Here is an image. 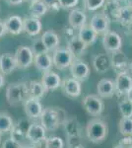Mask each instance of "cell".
<instances>
[{
	"instance_id": "obj_48",
	"label": "cell",
	"mask_w": 132,
	"mask_h": 148,
	"mask_svg": "<svg viewBox=\"0 0 132 148\" xmlns=\"http://www.w3.org/2000/svg\"><path fill=\"white\" fill-rule=\"evenodd\" d=\"M114 148H131V147H127V146H123V145L118 144V145H116V146H114Z\"/></svg>"
},
{
	"instance_id": "obj_5",
	"label": "cell",
	"mask_w": 132,
	"mask_h": 148,
	"mask_svg": "<svg viewBox=\"0 0 132 148\" xmlns=\"http://www.w3.org/2000/svg\"><path fill=\"white\" fill-rule=\"evenodd\" d=\"M75 56L71 53L68 49H57L52 54L53 65L59 70H64L67 67H70L73 61L75 60Z\"/></svg>"
},
{
	"instance_id": "obj_51",
	"label": "cell",
	"mask_w": 132,
	"mask_h": 148,
	"mask_svg": "<svg viewBox=\"0 0 132 148\" xmlns=\"http://www.w3.org/2000/svg\"><path fill=\"white\" fill-rule=\"evenodd\" d=\"M26 1H29L30 3H32V2H34V1H37V0H26Z\"/></svg>"
},
{
	"instance_id": "obj_35",
	"label": "cell",
	"mask_w": 132,
	"mask_h": 148,
	"mask_svg": "<svg viewBox=\"0 0 132 148\" xmlns=\"http://www.w3.org/2000/svg\"><path fill=\"white\" fill-rule=\"evenodd\" d=\"M105 2V0H84V5L89 11H97L104 7Z\"/></svg>"
},
{
	"instance_id": "obj_22",
	"label": "cell",
	"mask_w": 132,
	"mask_h": 148,
	"mask_svg": "<svg viewBox=\"0 0 132 148\" xmlns=\"http://www.w3.org/2000/svg\"><path fill=\"white\" fill-rule=\"evenodd\" d=\"M4 22L7 28V32L9 34L17 36L24 32V19L20 16L12 15L7 18Z\"/></svg>"
},
{
	"instance_id": "obj_17",
	"label": "cell",
	"mask_w": 132,
	"mask_h": 148,
	"mask_svg": "<svg viewBox=\"0 0 132 148\" xmlns=\"http://www.w3.org/2000/svg\"><path fill=\"white\" fill-rule=\"evenodd\" d=\"M42 83L44 84L47 91H54L59 87H61L62 81L58 74L50 70L42 74Z\"/></svg>"
},
{
	"instance_id": "obj_33",
	"label": "cell",
	"mask_w": 132,
	"mask_h": 148,
	"mask_svg": "<svg viewBox=\"0 0 132 148\" xmlns=\"http://www.w3.org/2000/svg\"><path fill=\"white\" fill-rule=\"evenodd\" d=\"M119 132L123 136H131L132 135V118H124L122 116L119 121Z\"/></svg>"
},
{
	"instance_id": "obj_23",
	"label": "cell",
	"mask_w": 132,
	"mask_h": 148,
	"mask_svg": "<svg viewBox=\"0 0 132 148\" xmlns=\"http://www.w3.org/2000/svg\"><path fill=\"white\" fill-rule=\"evenodd\" d=\"M87 47L88 45H86L78 36H74L70 40H67V49L75 56V58L82 56Z\"/></svg>"
},
{
	"instance_id": "obj_10",
	"label": "cell",
	"mask_w": 132,
	"mask_h": 148,
	"mask_svg": "<svg viewBox=\"0 0 132 148\" xmlns=\"http://www.w3.org/2000/svg\"><path fill=\"white\" fill-rule=\"evenodd\" d=\"M103 46L105 49L110 52L120 51L122 47V40L120 36L114 31H109L103 38Z\"/></svg>"
},
{
	"instance_id": "obj_11",
	"label": "cell",
	"mask_w": 132,
	"mask_h": 148,
	"mask_svg": "<svg viewBox=\"0 0 132 148\" xmlns=\"http://www.w3.org/2000/svg\"><path fill=\"white\" fill-rule=\"evenodd\" d=\"M47 139V130L40 123H33L30 125L27 132V140H29L33 145L44 141Z\"/></svg>"
},
{
	"instance_id": "obj_36",
	"label": "cell",
	"mask_w": 132,
	"mask_h": 148,
	"mask_svg": "<svg viewBox=\"0 0 132 148\" xmlns=\"http://www.w3.org/2000/svg\"><path fill=\"white\" fill-rule=\"evenodd\" d=\"M45 146L47 148H63L64 141L59 136H49L45 139Z\"/></svg>"
},
{
	"instance_id": "obj_27",
	"label": "cell",
	"mask_w": 132,
	"mask_h": 148,
	"mask_svg": "<svg viewBox=\"0 0 132 148\" xmlns=\"http://www.w3.org/2000/svg\"><path fill=\"white\" fill-rule=\"evenodd\" d=\"M42 40L44 42L45 47L49 51H54L55 49H58L59 44H60V39L58 35L52 30H47L42 34Z\"/></svg>"
},
{
	"instance_id": "obj_3",
	"label": "cell",
	"mask_w": 132,
	"mask_h": 148,
	"mask_svg": "<svg viewBox=\"0 0 132 148\" xmlns=\"http://www.w3.org/2000/svg\"><path fill=\"white\" fill-rule=\"evenodd\" d=\"M64 130H65L67 138H68V146L71 145L81 144V132L82 127L76 116L68 118L64 123Z\"/></svg>"
},
{
	"instance_id": "obj_25",
	"label": "cell",
	"mask_w": 132,
	"mask_h": 148,
	"mask_svg": "<svg viewBox=\"0 0 132 148\" xmlns=\"http://www.w3.org/2000/svg\"><path fill=\"white\" fill-rule=\"evenodd\" d=\"M35 66L42 71V73H45L47 71L51 70V67L53 66V61H52V57L49 56V52L45 53H40L35 56V60H34Z\"/></svg>"
},
{
	"instance_id": "obj_19",
	"label": "cell",
	"mask_w": 132,
	"mask_h": 148,
	"mask_svg": "<svg viewBox=\"0 0 132 148\" xmlns=\"http://www.w3.org/2000/svg\"><path fill=\"white\" fill-rule=\"evenodd\" d=\"M97 91L101 98H111L116 94V85L111 79L104 78L97 84Z\"/></svg>"
},
{
	"instance_id": "obj_15",
	"label": "cell",
	"mask_w": 132,
	"mask_h": 148,
	"mask_svg": "<svg viewBox=\"0 0 132 148\" xmlns=\"http://www.w3.org/2000/svg\"><path fill=\"white\" fill-rule=\"evenodd\" d=\"M31 125L32 123H30V121L28 119H22V120L18 121L14 125L10 132L11 137L22 143L23 140L27 139V132Z\"/></svg>"
},
{
	"instance_id": "obj_4",
	"label": "cell",
	"mask_w": 132,
	"mask_h": 148,
	"mask_svg": "<svg viewBox=\"0 0 132 148\" xmlns=\"http://www.w3.org/2000/svg\"><path fill=\"white\" fill-rule=\"evenodd\" d=\"M40 120V125L44 126L47 131H54L59 127V125H61L56 108H44Z\"/></svg>"
},
{
	"instance_id": "obj_40",
	"label": "cell",
	"mask_w": 132,
	"mask_h": 148,
	"mask_svg": "<svg viewBox=\"0 0 132 148\" xmlns=\"http://www.w3.org/2000/svg\"><path fill=\"white\" fill-rule=\"evenodd\" d=\"M58 2L62 9H71L77 5L79 0H58Z\"/></svg>"
},
{
	"instance_id": "obj_43",
	"label": "cell",
	"mask_w": 132,
	"mask_h": 148,
	"mask_svg": "<svg viewBox=\"0 0 132 148\" xmlns=\"http://www.w3.org/2000/svg\"><path fill=\"white\" fill-rule=\"evenodd\" d=\"M8 4H10V5H13V6H16V5H20V4H22L24 1H26V0H5Z\"/></svg>"
},
{
	"instance_id": "obj_50",
	"label": "cell",
	"mask_w": 132,
	"mask_h": 148,
	"mask_svg": "<svg viewBox=\"0 0 132 148\" xmlns=\"http://www.w3.org/2000/svg\"><path fill=\"white\" fill-rule=\"evenodd\" d=\"M111 1L117 2V3H120V2H121V1H123V0H111Z\"/></svg>"
},
{
	"instance_id": "obj_29",
	"label": "cell",
	"mask_w": 132,
	"mask_h": 148,
	"mask_svg": "<svg viewBox=\"0 0 132 148\" xmlns=\"http://www.w3.org/2000/svg\"><path fill=\"white\" fill-rule=\"evenodd\" d=\"M49 11L47 4L44 3L42 0H37L34 1L30 4L29 7V13H30V17L40 19L42 16H44L47 14V12Z\"/></svg>"
},
{
	"instance_id": "obj_6",
	"label": "cell",
	"mask_w": 132,
	"mask_h": 148,
	"mask_svg": "<svg viewBox=\"0 0 132 148\" xmlns=\"http://www.w3.org/2000/svg\"><path fill=\"white\" fill-rule=\"evenodd\" d=\"M15 58L17 61V65L21 69H26L30 67L35 60V54L32 49L26 46H21L16 49Z\"/></svg>"
},
{
	"instance_id": "obj_32",
	"label": "cell",
	"mask_w": 132,
	"mask_h": 148,
	"mask_svg": "<svg viewBox=\"0 0 132 148\" xmlns=\"http://www.w3.org/2000/svg\"><path fill=\"white\" fill-rule=\"evenodd\" d=\"M14 121L7 113H0V134L11 132L14 126Z\"/></svg>"
},
{
	"instance_id": "obj_12",
	"label": "cell",
	"mask_w": 132,
	"mask_h": 148,
	"mask_svg": "<svg viewBox=\"0 0 132 148\" xmlns=\"http://www.w3.org/2000/svg\"><path fill=\"white\" fill-rule=\"evenodd\" d=\"M111 67L117 74L125 73L130 67V63L128 62L126 54L121 51L112 52L111 54Z\"/></svg>"
},
{
	"instance_id": "obj_2",
	"label": "cell",
	"mask_w": 132,
	"mask_h": 148,
	"mask_svg": "<svg viewBox=\"0 0 132 148\" xmlns=\"http://www.w3.org/2000/svg\"><path fill=\"white\" fill-rule=\"evenodd\" d=\"M109 133V126L100 119H93L86 126V135L93 143H101L107 138Z\"/></svg>"
},
{
	"instance_id": "obj_53",
	"label": "cell",
	"mask_w": 132,
	"mask_h": 148,
	"mask_svg": "<svg viewBox=\"0 0 132 148\" xmlns=\"http://www.w3.org/2000/svg\"><path fill=\"white\" fill-rule=\"evenodd\" d=\"M0 141H1V136H0Z\"/></svg>"
},
{
	"instance_id": "obj_39",
	"label": "cell",
	"mask_w": 132,
	"mask_h": 148,
	"mask_svg": "<svg viewBox=\"0 0 132 148\" xmlns=\"http://www.w3.org/2000/svg\"><path fill=\"white\" fill-rule=\"evenodd\" d=\"M23 145L24 144H22L21 142L17 141L16 139H14V138H12L10 136L4 141L3 145H2V148H22Z\"/></svg>"
},
{
	"instance_id": "obj_20",
	"label": "cell",
	"mask_w": 132,
	"mask_h": 148,
	"mask_svg": "<svg viewBox=\"0 0 132 148\" xmlns=\"http://www.w3.org/2000/svg\"><path fill=\"white\" fill-rule=\"evenodd\" d=\"M93 66L99 73H105L111 67V57L107 53H99L94 56Z\"/></svg>"
},
{
	"instance_id": "obj_41",
	"label": "cell",
	"mask_w": 132,
	"mask_h": 148,
	"mask_svg": "<svg viewBox=\"0 0 132 148\" xmlns=\"http://www.w3.org/2000/svg\"><path fill=\"white\" fill-rule=\"evenodd\" d=\"M119 144L123 145V146L127 147H131L132 146V137L131 136H124L123 138H121Z\"/></svg>"
},
{
	"instance_id": "obj_26",
	"label": "cell",
	"mask_w": 132,
	"mask_h": 148,
	"mask_svg": "<svg viewBox=\"0 0 132 148\" xmlns=\"http://www.w3.org/2000/svg\"><path fill=\"white\" fill-rule=\"evenodd\" d=\"M121 6L122 5L120 3H117V2L109 0V1L105 2V4L104 5V7H103L102 13L109 19L110 22H117L118 13H119V10H120Z\"/></svg>"
},
{
	"instance_id": "obj_44",
	"label": "cell",
	"mask_w": 132,
	"mask_h": 148,
	"mask_svg": "<svg viewBox=\"0 0 132 148\" xmlns=\"http://www.w3.org/2000/svg\"><path fill=\"white\" fill-rule=\"evenodd\" d=\"M4 83H5V79H4V76H3V74L0 72V88L3 87Z\"/></svg>"
},
{
	"instance_id": "obj_30",
	"label": "cell",
	"mask_w": 132,
	"mask_h": 148,
	"mask_svg": "<svg viewBox=\"0 0 132 148\" xmlns=\"http://www.w3.org/2000/svg\"><path fill=\"white\" fill-rule=\"evenodd\" d=\"M98 36L99 35H98L89 25H86V26H84L83 28H81L78 33V37L80 38L86 45H88V46L94 44V42L97 40Z\"/></svg>"
},
{
	"instance_id": "obj_38",
	"label": "cell",
	"mask_w": 132,
	"mask_h": 148,
	"mask_svg": "<svg viewBox=\"0 0 132 148\" xmlns=\"http://www.w3.org/2000/svg\"><path fill=\"white\" fill-rule=\"evenodd\" d=\"M45 4H47L49 11L52 12V13H57L60 10V5H59L58 0H42Z\"/></svg>"
},
{
	"instance_id": "obj_1",
	"label": "cell",
	"mask_w": 132,
	"mask_h": 148,
	"mask_svg": "<svg viewBox=\"0 0 132 148\" xmlns=\"http://www.w3.org/2000/svg\"><path fill=\"white\" fill-rule=\"evenodd\" d=\"M6 100L10 106L18 107L23 105L29 98L27 82L11 83L6 88Z\"/></svg>"
},
{
	"instance_id": "obj_24",
	"label": "cell",
	"mask_w": 132,
	"mask_h": 148,
	"mask_svg": "<svg viewBox=\"0 0 132 148\" xmlns=\"http://www.w3.org/2000/svg\"><path fill=\"white\" fill-rule=\"evenodd\" d=\"M42 25L40 19L33 17L24 18V32L31 37H36L40 33Z\"/></svg>"
},
{
	"instance_id": "obj_46",
	"label": "cell",
	"mask_w": 132,
	"mask_h": 148,
	"mask_svg": "<svg viewBox=\"0 0 132 148\" xmlns=\"http://www.w3.org/2000/svg\"><path fill=\"white\" fill-rule=\"evenodd\" d=\"M123 2L125 3L126 6L132 7V0H123Z\"/></svg>"
},
{
	"instance_id": "obj_7",
	"label": "cell",
	"mask_w": 132,
	"mask_h": 148,
	"mask_svg": "<svg viewBox=\"0 0 132 148\" xmlns=\"http://www.w3.org/2000/svg\"><path fill=\"white\" fill-rule=\"evenodd\" d=\"M83 107L92 116H100L105 109V105L101 97L97 95H88L83 99Z\"/></svg>"
},
{
	"instance_id": "obj_28",
	"label": "cell",
	"mask_w": 132,
	"mask_h": 148,
	"mask_svg": "<svg viewBox=\"0 0 132 148\" xmlns=\"http://www.w3.org/2000/svg\"><path fill=\"white\" fill-rule=\"evenodd\" d=\"M28 92H29V98H36V99H42L47 94V89L44 88L42 81H29L27 82Z\"/></svg>"
},
{
	"instance_id": "obj_49",
	"label": "cell",
	"mask_w": 132,
	"mask_h": 148,
	"mask_svg": "<svg viewBox=\"0 0 132 148\" xmlns=\"http://www.w3.org/2000/svg\"><path fill=\"white\" fill-rule=\"evenodd\" d=\"M127 28H128L129 32H131V33H132V24H131V25H129V26H128V27H127Z\"/></svg>"
},
{
	"instance_id": "obj_54",
	"label": "cell",
	"mask_w": 132,
	"mask_h": 148,
	"mask_svg": "<svg viewBox=\"0 0 132 148\" xmlns=\"http://www.w3.org/2000/svg\"><path fill=\"white\" fill-rule=\"evenodd\" d=\"M131 148H132V146H131Z\"/></svg>"
},
{
	"instance_id": "obj_45",
	"label": "cell",
	"mask_w": 132,
	"mask_h": 148,
	"mask_svg": "<svg viewBox=\"0 0 132 148\" xmlns=\"http://www.w3.org/2000/svg\"><path fill=\"white\" fill-rule=\"evenodd\" d=\"M125 97L129 100V101H131V102H132V89L128 92V94H127Z\"/></svg>"
},
{
	"instance_id": "obj_18",
	"label": "cell",
	"mask_w": 132,
	"mask_h": 148,
	"mask_svg": "<svg viewBox=\"0 0 132 148\" xmlns=\"http://www.w3.org/2000/svg\"><path fill=\"white\" fill-rule=\"evenodd\" d=\"M18 67L15 56L6 52L0 56V71L4 75L11 74L15 70V68Z\"/></svg>"
},
{
	"instance_id": "obj_42",
	"label": "cell",
	"mask_w": 132,
	"mask_h": 148,
	"mask_svg": "<svg viewBox=\"0 0 132 148\" xmlns=\"http://www.w3.org/2000/svg\"><path fill=\"white\" fill-rule=\"evenodd\" d=\"M7 28H6V25H5V22H2L0 21V38L3 37L4 35L7 34Z\"/></svg>"
},
{
	"instance_id": "obj_52",
	"label": "cell",
	"mask_w": 132,
	"mask_h": 148,
	"mask_svg": "<svg viewBox=\"0 0 132 148\" xmlns=\"http://www.w3.org/2000/svg\"><path fill=\"white\" fill-rule=\"evenodd\" d=\"M129 69H130L131 72H132V60H131V62H130V67H129Z\"/></svg>"
},
{
	"instance_id": "obj_16",
	"label": "cell",
	"mask_w": 132,
	"mask_h": 148,
	"mask_svg": "<svg viewBox=\"0 0 132 148\" xmlns=\"http://www.w3.org/2000/svg\"><path fill=\"white\" fill-rule=\"evenodd\" d=\"M61 88L66 96L70 98H77L81 95L82 87L81 82L74 78H67L64 81H62Z\"/></svg>"
},
{
	"instance_id": "obj_13",
	"label": "cell",
	"mask_w": 132,
	"mask_h": 148,
	"mask_svg": "<svg viewBox=\"0 0 132 148\" xmlns=\"http://www.w3.org/2000/svg\"><path fill=\"white\" fill-rule=\"evenodd\" d=\"M109 25L110 21L107 19L104 14L97 13L91 18L90 27L97 33L98 35H105L109 31Z\"/></svg>"
},
{
	"instance_id": "obj_34",
	"label": "cell",
	"mask_w": 132,
	"mask_h": 148,
	"mask_svg": "<svg viewBox=\"0 0 132 148\" xmlns=\"http://www.w3.org/2000/svg\"><path fill=\"white\" fill-rule=\"evenodd\" d=\"M119 112L124 118H132V102L125 97L118 103Z\"/></svg>"
},
{
	"instance_id": "obj_21",
	"label": "cell",
	"mask_w": 132,
	"mask_h": 148,
	"mask_svg": "<svg viewBox=\"0 0 132 148\" xmlns=\"http://www.w3.org/2000/svg\"><path fill=\"white\" fill-rule=\"evenodd\" d=\"M68 23L73 29L83 28L87 23V16L85 12L80 9H72L68 15Z\"/></svg>"
},
{
	"instance_id": "obj_47",
	"label": "cell",
	"mask_w": 132,
	"mask_h": 148,
	"mask_svg": "<svg viewBox=\"0 0 132 148\" xmlns=\"http://www.w3.org/2000/svg\"><path fill=\"white\" fill-rule=\"evenodd\" d=\"M22 148H37V147L33 144H24Z\"/></svg>"
},
{
	"instance_id": "obj_14",
	"label": "cell",
	"mask_w": 132,
	"mask_h": 148,
	"mask_svg": "<svg viewBox=\"0 0 132 148\" xmlns=\"http://www.w3.org/2000/svg\"><path fill=\"white\" fill-rule=\"evenodd\" d=\"M114 85H116V93L120 96H126L132 89V77L127 72L117 74Z\"/></svg>"
},
{
	"instance_id": "obj_37",
	"label": "cell",
	"mask_w": 132,
	"mask_h": 148,
	"mask_svg": "<svg viewBox=\"0 0 132 148\" xmlns=\"http://www.w3.org/2000/svg\"><path fill=\"white\" fill-rule=\"evenodd\" d=\"M32 51L34 52L35 56L37 54H40V53H45V52H49L47 49L45 47L44 42H42V38H38V39L33 40V47H31Z\"/></svg>"
},
{
	"instance_id": "obj_8",
	"label": "cell",
	"mask_w": 132,
	"mask_h": 148,
	"mask_svg": "<svg viewBox=\"0 0 132 148\" xmlns=\"http://www.w3.org/2000/svg\"><path fill=\"white\" fill-rule=\"evenodd\" d=\"M23 106L26 116L31 120L40 119L42 111H44V107H42L40 99H36V98H28L23 104Z\"/></svg>"
},
{
	"instance_id": "obj_31",
	"label": "cell",
	"mask_w": 132,
	"mask_h": 148,
	"mask_svg": "<svg viewBox=\"0 0 132 148\" xmlns=\"http://www.w3.org/2000/svg\"><path fill=\"white\" fill-rule=\"evenodd\" d=\"M117 23H119L121 26L128 27L132 24V7L129 6H121L120 10L118 13V18H117Z\"/></svg>"
},
{
	"instance_id": "obj_9",
	"label": "cell",
	"mask_w": 132,
	"mask_h": 148,
	"mask_svg": "<svg viewBox=\"0 0 132 148\" xmlns=\"http://www.w3.org/2000/svg\"><path fill=\"white\" fill-rule=\"evenodd\" d=\"M70 72L72 78L80 82H84L90 75V67L85 61L76 58L70 66Z\"/></svg>"
}]
</instances>
